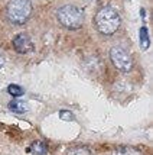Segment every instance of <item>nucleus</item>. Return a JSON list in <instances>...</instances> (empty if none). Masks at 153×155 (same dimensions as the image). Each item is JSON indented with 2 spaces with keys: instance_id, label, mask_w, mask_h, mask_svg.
<instances>
[{
  "instance_id": "423d86ee",
  "label": "nucleus",
  "mask_w": 153,
  "mask_h": 155,
  "mask_svg": "<svg viewBox=\"0 0 153 155\" xmlns=\"http://www.w3.org/2000/svg\"><path fill=\"white\" fill-rule=\"evenodd\" d=\"M9 109H10L13 113L22 115V113H26L27 112V104L22 100H12L9 103Z\"/></svg>"
},
{
  "instance_id": "9d476101",
  "label": "nucleus",
  "mask_w": 153,
  "mask_h": 155,
  "mask_svg": "<svg viewBox=\"0 0 153 155\" xmlns=\"http://www.w3.org/2000/svg\"><path fill=\"white\" fill-rule=\"evenodd\" d=\"M7 93L10 96H13V97H20V96H23L25 90L20 87V86H18V84H10L7 87Z\"/></svg>"
},
{
  "instance_id": "39448f33",
  "label": "nucleus",
  "mask_w": 153,
  "mask_h": 155,
  "mask_svg": "<svg viewBox=\"0 0 153 155\" xmlns=\"http://www.w3.org/2000/svg\"><path fill=\"white\" fill-rule=\"evenodd\" d=\"M13 48L19 54H29L33 51V42L26 34H19L13 38Z\"/></svg>"
},
{
  "instance_id": "f03ea898",
  "label": "nucleus",
  "mask_w": 153,
  "mask_h": 155,
  "mask_svg": "<svg viewBox=\"0 0 153 155\" xmlns=\"http://www.w3.org/2000/svg\"><path fill=\"white\" fill-rule=\"evenodd\" d=\"M6 12L10 22H13L14 25H23L32 16L33 6L30 0H10Z\"/></svg>"
},
{
  "instance_id": "20e7f679",
  "label": "nucleus",
  "mask_w": 153,
  "mask_h": 155,
  "mask_svg": "<svg viewBox=\"0 0 153 155\" xmlns=\"http://www.w3.org/2000/svg\"><path fill=\"white\" fill-rule=\"evenodd\" d=\"M110 58H111V62L114 64V67L120 70V71H123V73H129L133 68V61L130 58V55L127 54L123 48L120 47L111 48Z\"/></svg>"
},
{
  "instance_id": "f257e3e1",
  "label": "nucleus",
  "mask_w": 153,
  "mask_h": 155,
  "mask_svg": "<svg viewBox=\"0 0 153 155\" xmlns=\"http://www.w3.org/2000/svg\"><path fill=\"white\" fill-rule=\"evenodd\" d=\"M94 22H95V26H97L100 34L113 35L120 26V15L113 7L107 6L98 10V13L95 15Z\"/></svg>"
},
{
  "instance_id": "1a4fd4ad",
  "label": "nucleus",
  "mask_w": 153,
  "mask_h": 155,
  "mask_svg": "<svg viewBox=\"0 0 153 155\" xmlns=\"http://www.w3.org/2000/svg\"><path fill=\"white\" fill-rule=\"evenodd\" d=\"M139 38H140V45L143 49H147L149 45H150V39H149V32L145 26L140 28V32H139Z\"/></svg>"
},
{
  "instance_id": "7ed1b4c3",
  "label": "nucleus",
  "mask_w": 153,
  "mask_h": 155,
  "mask_svg": "<svg viewBox=\"0 0 153 155\" xmlns=\"http://www.w3.org/2000/svg\"><path fill=\"white\" fill-rule=\"evenodd\" d=\"M56 19L68 29H80L84 23V12L74 5H65L58 9Z\"/></svg>"
},
{
  "instance_id": "9b49d317",
  "label": "nucleus",
  "mask_w": 153,
  "mask_h": 155,
  "mask_svg": "<svg viewBox=\"0 0 153 155\" xmlns=\"http://www.w3.org/2000/svg\"><path fill=\"white\" fill-rule=\"evenodd\" d=\"M90 154H91V152H90V149L82 148V147L74 148V149H71V151L68 152V155H90Z\"/></svg>"
},
{
  "instance_id": "6e6552de",
  "label": "nucleus",
  "mask_w": 153,
  "mask_h": 155,
  "mask_svg": "<svg viewBox=\"0 0 153 155\" xmlns=\"http://www.w3.org/2000/svg\"><path fill=\"white\" fill-rule=\"evenodd\" d=\"M111 155H142L140 151L132 148V147H120L111 152Z\"/></svg>"
},
{
  "instance_id": "f8f14e48",
  "label": "nucleus",
  "mask_w": 153,
  "mask_h": 155,
  "mask_svg": "<svg viewBox=\"0 0 153 155\" xmlns=\"http://www.w3.org/2000/svg\"><path fill=\"white\" fill-rule=\"evenodd\" d=\"M59 117L62 119V120H68V122L75 119L74 113H71L69 110H61V112H59Z\"/></svg>"
},
{
  "instance_id": "ddd939ff",
  "label": "nucleus",
  "mask_w": 153,
  "mask_h": 155,
  "mask_svg": "<svg viewBox=\"0 0 153 155\" xmlns=\"http://www.w3.org/2000/svg\"><path fill=\"white\" fill-rule=\"evenodd\" d=\"M3 64H5V61H3V58H2V57H0V68L3 67Z\"/></svg>"
},
{
  "instance_id": "0eeeda50",
  "label": "nucleus",
  "mask_w": 153,
  "mask_h": 155,
  "mask_svg": "<svg viewBox=\"0 0 153 155\" xmlns=\"http://www.w3.org/2000/svg\"><path fill=\"white\" fill-rule=\"evenodd\" d=\"M29 151L35 155H45L48 152V145L43 141H35L33 143L30 145Z\"/></svg>"
}]
</instances>
